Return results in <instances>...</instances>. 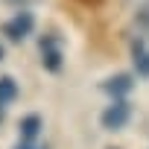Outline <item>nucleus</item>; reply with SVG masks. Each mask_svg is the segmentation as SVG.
I'll return each instance as SVG.
<instances>
[{
    "mask_svg": "<svg viewBox=\"0 0 149 149\" xmlns=\"http://www.w3.org/2000/svg\"><path fill=\"white\" fill-rule=\"evenodd\" d=\"M32 24H35V21H32V15H29V12H18V15L3 26V32H6L12 41H21V38H26V35H29Z\"/></svg>",
    "mask_w": 149,
    "mask_h": 149,
    "instance_id": "f257e3e1",
    "label": "nucleus"
},
{
    "mask_svg": "<svg viewBox=\"0 0 149 149\" xmlns=\"http://www.w3.org/2000/svg\"><path fill=\"white\" fill-rule=\"evenodd\" d=\"M129 114H132L129 102L117 100L114 105H108V108H105V114H102V126H105V129H120V126H126Z\"/></svg>",
    "mask_w": 149,
    "mask_h": 149,
    "instance_id": "f03ea898",
    "label": "nucleus"
},
{
    "mask_svg": "<svg viewBox=\"0 0 149 149\" xmlns=\"http://www.w3.org/2000/svg\"><path fill=\"white\" fill-rule=\"evenodd\" d=\"M41 56H44V64H47L50 70H58V64H61V53H58V47H56L53 38H44V41H41Z\"/></svg>",
    "mask_w": 149,
    "mask_h": 149,
    "instance_id": "7ed1b4c3",
    "label": "nucleus"
},
{
    "mask_svg": "<svg viewBox=\"0 0 149 149\" xmlns=\"http://www.w3.org/2000/svg\"><path fill=\"white\" fill-rule=\"evenodd\" d=\"M105 91L114 94V97L129 94V91H132V76H126V73H120V76H111V79L105 82Z\"/></svg>",
    "mask_w": 149,
    "mask_h": 149,
    "instance_id": "20e7f679",
    "label": "nucleus"
},
{
    "mask_svg": "<svg viewBox=\"0 0 149 149\" xmlns=\"http://www.w3.org/2000/svg\"><path fill=\"white\" fill-rule=\"evenodd\" d=\"M134 67H137V73L149 76V50L143 44H134Z\"/></svg>",
    "mask_w": 149,
    "mask_h": 149,
    "instance_id": "39448f33",
    "label": "nucleus"
},
{
    "mask_svg": "<svg viewBox=\"0 0 149 149\" xmlns=\"http://www.w3.org/2000/svg\"><path fill=\"white\" fill-rule=\"evenodd\" d=\"M15 94H18V88H15V82L9 79V76H3V79H0V102H12L15 100Z\"/></svg>",
    "mask_w": 149,
    "mask_h": 149,
    "instance_id": "423d86ee",
    "label": "nucleus"
},
{
    "mask_svg": "<svg viewBox=\"0 0 149 149\" xmlns=\"http://www.w3.org/2000/svg\"><path fill=\"white\" fill-rule=\"evenodd\" d=\"M38 126H41V120H38L35 114H32V117H26V120L21 123V134H24L26 140H32V137L38 134Z\"/></svg>",
    "mask_w": 149,
    "mask_h": 149,
    "instance_id": "0eeeda50",
    "label": "nucleus"
},
{
    "mask_svg": "<svg viewBox=\"0 0 149 149\" xmlns=\"http://www.w3.org/2000/svg\"><path fill=\"white\" fill-rule=\"evenodd\" d=\"M137 24H140V26H143V29L149 32V3L137 9Z\"/></svg>",
    "mask_w": 149,
    "mask_h": 149,
    "instance_id": "6e6552de",
    "label": "nucleus"
},
{
    "mask_svg": "<svg viewBox=\"0 0 149 149\" xmlns=\"http://www.w3.org/2000/svg\"><path fill=\"white\" fill-rule=\"evenodd\" d=\"M12 6H26V3H32V0H9Z\"/></svg>",
    "mask_w": 149,
    "mask_h": 149,
    "instance_id": "1a4fd4ad",
    "label": "nucleus"
},
{
    "mask_svg": "<svg viewBox=\"0 0 149 149\" xmlns=\"http://www.w3.org/2000/svg\"><path fill=\"white\" fill-rule=\"evenodd\" d=\"M3 117H6V105L0 102V123H3Z\"/></svg>",
    "mask_w": 149,
    "mask_h": 149,
    "instance_id": "9d476101",
    "label": "nucleus"
},
{
    "mask_svg": "<svg viewBox=\"0 0 149 149\" xmlns=\"http://www.w3.org/2000/svg\"><path fill=\"white\" fill-rule=\"evenodd\" d=\"M18 149H35V146H18Z\"/></svg>",
    "mask_w": 149,
    "mask_h": 149,
    "instance_id": "9b49d317",
    "label": "nucleus"
},
{
    "mask_svg": "<svg viewBox=\"0 0 149 149\" xmlns=\"http://www.w3.org/2000/svg\"><path fill=\"white\" fill-rule=\"evenodd\" d=\"M0 58H3V47H0Z\"/></svg>",
    "mask_w": 149,
    "mask_h": 149,
    "instance_id": "f8f14e48",
    "label": "nucleus"
}]
</instances>
